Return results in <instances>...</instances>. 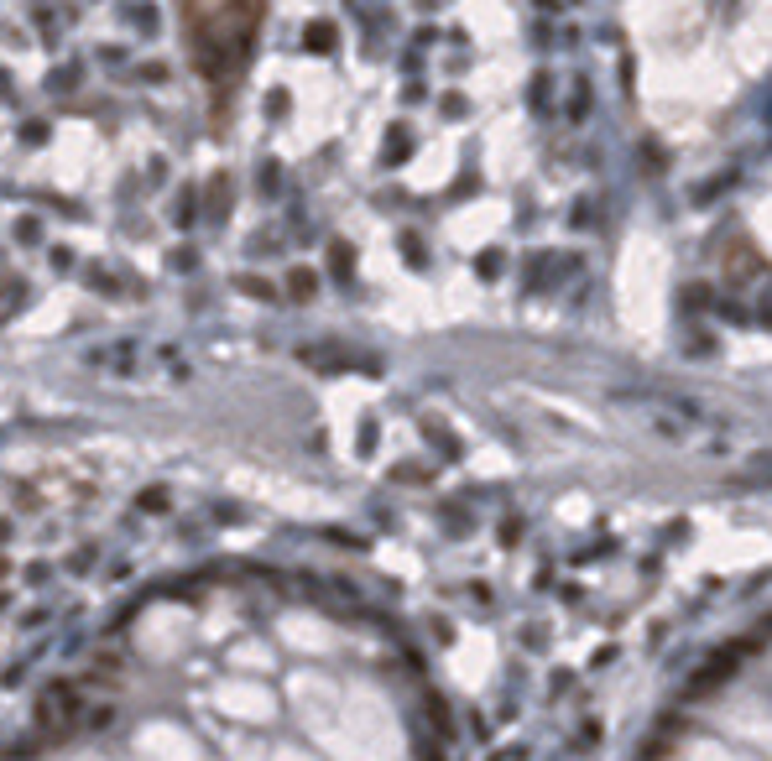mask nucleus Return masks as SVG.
Returning <instances> with one entry per match:
<instances>
[{"label": "nucleus", "instance_id": "f03ea898", "mask_svg": "<svg viewBox=\"0 0 772 761\" xmlns=\"http://www.w3.org/2000/svg\"><path fill=\"white\" fill-rule=\"evenodd\" d=\"M141 506H146V511H162L167 496H162V490H146V501H141Z\"/></svg>", "mask_w": 772, "mask_h": 761}, {"label": "nucleus", "instance_id": "f257e3e1", "mask_svg": "<svg viewBox=\"0 0 772 761\" xmlns=\"http://www.w3.org/2000/svg\"><path fill=\"white\" fill-rule=\"evenodd\" d=\"M78 719V699H73V683H47L42 699H37V725L47 730V736H63Z\"/></svg>", "mask_w": 772, "mask_h": 761}]
</instances>
